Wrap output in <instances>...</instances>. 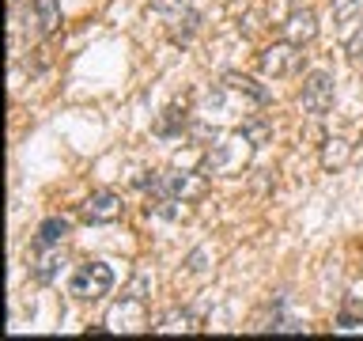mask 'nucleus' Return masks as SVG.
Listing matches in <instances>:
<instances>
[{
  "instance_id": "9",
  "label": "nucleus",
  "mask_w": 363,
  "mask_h": 341,
  "mask_svg": "<svg viewBox=\"0 0 363 341\" xmlns=\"http://www.w3.org/2000/svg\"><path fill=\"white\" fill-rule=\"evenodd\" d=\"M280 31H284V38L295 42V45H311L318 38V16L311 8H303V11H288V19L280 23Z\"/></svg>"
},
{
  "instance_id": "7",
  "label": "nucleus",
  "mask_w": 363,
  "mask_h": 341,
  "mask_svg": "<svg viewBox=\"0 0 363 341\" xmlns=\"http://www.w3.org/2000/svg\"><path fill=\"white\" fill-rule=\"evenodd\" d=\"M333 107V76L329 72H311L303 80V110L322 118V114Z\"/></svg>"
},
{
  "instance_id": "20",
  "label": "nucleus",
  "mask_w": 363,
  "mask_h": 341,
  "mask_svg": "<svg viewBox=\"0 0 363 341\" xmlns=\"http://www.w3.org/2000/svg\"><path fill=\"white\" fill-rule=\"evenodd\" d=\"M204 261H208V247H197V250L186 258V266H189V273H208V266H204Z\"/></svg>"
},
{
  "instance_id": "6",
  "label": "nucleus",
  "mask_w": 363,
  "mask_h": 341,
  "mask_svg": "<svg viewBox=\"0 0 363 341\" xmlns=\"http://www.w3.org/2000/svg\"><path fill=\"white\" fill-rule=\"evenodd\" d=\"M121 216H125V201L110 190L91 193V197L84 201V209H79V220L84 224H118Z\"/></svg>"
},
{
  "instance_id": "14",
  "label": "nucleus",
  "mask_w": 363,
  "mask_h": 341,
  "mask_svg": "<svg viewBox=\"0 0 363 341\" xmlns=\"http://www.w3.org/2000/svg\"><path fill=\"white\" fill-rule=\"evenodd\" d=\"M155 334H197V315H189V311H167L155 323Z\"/></svg>"
},
{
  "instance_id": "4",
  "label": "nucleus",
  "mask_w": 363,
  "mask_h": 341,
  "mask_svg": "<svg viewBox=\"0 0 363 341\" xmlns=\"http://www.w3.org/2000/svg\"><path fill=\"white\" fill-rule=\"evenodd\" d=\"M110 288H113V269L106 261H84V266H76L72 284H68V292L76 300H102V296H110Z\"/></svg>"
},
{
  "instance_id": "10",
  "label": "nucleus",
  "mask_w": 363,
  "mask_h": 341,
  "mask_svg": "<svg viewBox=\"0 0 363 341\" xmlns=\"http://www.w3.org/2000/svg\"><path fill=\"white\" fill-rule=\"evenodd\" d=\"M318 163H322V170H345L352 163V144L345 136H325L322 152H318Z\"/></svg>"
},
{
  "instance_id": "16",
  "label": "nucleus",
  "mask_w": 363,
  "mask_h": 341,
  "mask_svg": "<svg viewBox=\"0 0 363 341\" xmlns=\"http://www.w3.org/2000/svg\"><path fill=\"white\" fill-rule=\"evenodd\" d=\"M68 232H72V224L65 216H50V220L38 224V247H61Z\"/></svg>"
},
{
  "instance_id": "13",
  "label": "nucleus",
  "mask_w": 363,
  "mask_h": 341,
  "mask_svg": "<svg viewBox=\"0 0 363 341\" xmlns=\"http://www.w3.org/2000/svg\"><path fill=\"white\" fill-rule=\"evenodd\" d=\"M223 87L227 91H235V95H246V99H254V102H269V91L257 84V80H250L242 72H227L223 76Z\"/></svg>"
},
{
  "instance_id": "12",
  "label": "nucleus",
  "mask_w": 363,
  "mask_h": 341,
  "mask_svg": "<svg viewBox=\"0 0 363 341\" xmlns=\"http://www.w3.org/2000/svg\"><path fill=\"white\" fill-rule=\"evenodd\" d=\"M57 269H61V250L57 247H38V254L30 258V273L38 281H53Z\"/></svg>"
},
{
  "instance_id": "15",
  "label": "nucleus",
  "mask_w": 363,
  "mask_h": 341,
  "mask_svg": "<svg viewBox=\"0 0 363 341\" xmlns=\"http://www.w3.org/2000/svg\"><path fill=\"white\" fill-rule=\"evenodd\" d=\"M186 125H189V107H186V102H174V107L163 110V118H159L155 133H159V136H174L178 129H186Z\"/></svg>"
},
{
  "instance_id": "5",
  "label": "nucleus",
  "mask_w": 363,
  "mask_h": 341,
  "mask_svg": "<svg viewBox=\"0 0 363 341\" xmlns=\"http://www.w3.org/2000/svg\"><path fill=\"white\" fill-rule=\"evenodd\" d=\"M106 330H121V334H140V330H152V326H147V311H144L140 296H125L121 303H113L110 315H106Z\"/></svg>"
},
{
  "instance_id": "3",
  "label": "nucleus",
  "mask_w": 363,
  "mask_h": 341,
  "mask_svg": "<svg viewBox=\"0 0 363 341\" xmlns=\"http://www.w3.org/2000/svg\"><path fill=\"white\" fill-rule=\"evenodd\" d=\"M257 65H261V72H265L269 80H288L295 76L303 68V45H295V42H272L265 45V50L257 53Z\"/></svg>"
},
{
  "instance_id": "21",
  "label": "nucleus",
  "mask_w": 363,
  "mask_h": 341,
  "mask_svg": "<svg viewBox=\"0 0 363 341\" xmlns=\"http://www.w3.org/2000/svg\"><path fill=\"white\" fill-rule=\"evenodd\" d=\"M174 4H182V8H193V11H201V4H204V0H174Z\"/></svg>"
},
{
  "instance_id": "1",
  "label": "nucleus",
  "mask_w": 363,
  "mask_h": 341,
  "mask_svg": "<svg viewBox=\"0 0 363 341\" xmlns=\"http://www.w3.org/2000/svg\"><path fill=\"white\" fill-rule=\"evenodd\" d=\"M254 141L238 129V133H227L220 136L208 152H204V167H208V175H223V178H235L242 175V170L250 167V159H254Z\"/></svg>"
},
{
  "instance_id": "11",
  "label": "nucleus",
  "mask_w": 363,
  "mask_h": 341,
  "mask_svg": "<svg viewBox=\"0 0 363 341\" xmlns=\"http://www.w3.org/2000/svg\"><path fill=\"white\" fill-rule=\"evenodd\" d=\"M333 19H337V31L348 38L352 27L363 23V0H333Z\"/></svg>"
},
{
  "instance_id": "18",
  "label": "nucleus",
  "mask_w": 363,
  "mask_h": 341,
  "mask_svg": "<svg viewBox=\"0 0 363 341\" xmlns=\"http://www.w3.org/2000/svg\"><path fill=\"white\" fill-rule=\"evenodd\" d=\"M345 53H348L352 65H363V23L345 38Z\"/></svg>"
},
{
  "instance_id": "2",
  "label": "nucleus",
  "mask_w": 363,
  "mask_h": 341,
  "mask_svg": "<svg viewBox=\"0 0 363 341\" xmlns=\"http://www.w3.org/2000/svg\"><path fill=\"white\" fill-rule=\"evenodd\" d=\"M144 190H155L159 197H178V201H201L208 193V175L201 170H163L155 178H144L140 182Z\"/></svg>"
},
{
  "instance_id": "17",
  "label": "nucleus",
  "mask_w": 363,
  "mask_h": 341,
  "mask_svg": "<svg viewBox=\"0 0 363 341\" xmlns=\"http://www.w3.org/2000/svg\"><path fill=\"white\" fill-rule=\"evenodd\" d=\"M242 133H246V136H250V141H254L257 148L272 141V125H269L265 118H246V121H242Z\"/></svg>"
},
{
  "instance_id": "19",
  "label": "nucleus",
  "mask_w": 363,
  "mask_h": 341,
  "mask_svg": "<svg viewBox=\"0 0 363 341\" xmlns=\"http://www.w3.org/2000/svg\"><path fill=\"white\" fill-rule=\"evenodd\" d=\"M337 323L345 326V330H352L356 323H363V303H359V300H348V303H345V311H340V318H337Z\"/></svg>"
},
{
  "instance_id": "8",
  "label": "nucleus",
  "mask_w": 363,
  "mask_h": 341,
  "mask_svg": "<svg viewBox=\"0 0 363 341\" xmlns=\"http://www.w3.org/2000/svg\"><path fill=\"white\" fill-rule=\"evenodd\" d=\"M53 31H61V0H34L27 11V34L45 38Z\"/></svg>"
}]
</instances>
